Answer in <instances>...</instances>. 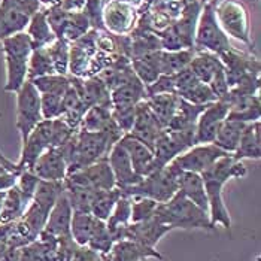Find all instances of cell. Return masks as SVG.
I'll return each mask as SVG.
<instances>
[{
  "mask_svg": "<svg viewBox=\"0 0 261 261\" xmlns=\"http://www.w3.org/2000/svg\"><path fill=\"white\" fill-rule=\"evenodd\" d=\"M145 100L148 103L151 112L155 115V118L163 125V128H166L178 109L181 97L175 93H166V94H157V96L148 97Z\"/></svg>",
  "mask_w": 261,
  "mask_h": 261,
  "instance_id": "obj_28",
  "label": "cell"
},
{
  "mask_svg": "<svg viewBox=\"0 0 261 261\" xmlns=\"http://www.w3.org/2000/svg\"><path fill=\"white\" fill-rule=\"evenodd\" d=\"M204 108H206V105H193L190 101L181 99L173 118L170 120L169 125L166 128L167 130H173V132L196 130L197 120H199L201 112L204 111Z\"/></svg>",
  "mask_w": 261,
  "mask_h": 261,
  "instance_id": "obj_26",
  "label": "cell"
},
{
  "mask_svg": "<svg viewBox=\"0 0 261 261\" xmlns=\"http://www.w3.org/2000/svg\"><path fill=\"white\" fill-rule=\"evenodd\" d=\"M101 20L106 32L117 36L130 35L139 20V9L124 2L106 0L101 12Z\"/></svg>",
  "mask_w": 261,
  "mask_h": 261,
  "instance_id": "obj_9",
  "label": "cell"
},
{
  "mask_svg": "<svg viewBox=\"0 0 261 261\" xmlns=\"http://www.w3.org/2000/svg\"><path fill=\"white\" fill-rule=\"evenodd\" d=\"M111 111H112V108H106V106L88 108L84 118L81 121L80 128L87 130V132H105V130H108L114 124Z\"/></svg>",
  "mask_w": 261,
  "mask_h": 261,
  "instance_id": "obj_34",
  "label": "cell"
},
{
  "mask_svg": "<svg viewBox=\"0 0 261 261\" xmlns=\"http://www.w3.org/2000/svg\"><path fill=\"white\" fill-rule=\"evenodd\" d=\"M61 100L57 94H40V111L43 120H54L61 115Z\"/></svg>",
  "mask_w": 261,
  "mask_h": 261,
  "instance_id": "obj_47",
  "label": "cell"
},
{
  "mask_svg": "<svg viewBox=\"0 0 261 261\" xmlns=\"http://www.w3.org/2000/svg\"><path fill=\"white\" fill-rule=\"evenodd\" d=\"M39 178H38V175L33 172V170H22L20 175H18V178H17V187H18V190L21 191V194L27 199L29 201H32L33 199V194H35V191H36V187H38V184H39Z\"/></svg>",
  "mask_w": 261,
  "mask_h": 261,
  "instance_id": "obj_48",
  "label": "cell"
},
{
  "mask_svg": "<svg viewBox=\"0 0 261 261\" xmlns=\"http://www.w3.org/2000/svg\"><path fill=\"white\" fill-rule=\"evenodd\" d=\"M245 125L246 124L241 122V121L225 120L221 124V127H220V130H218V133H217L212 143L227 154H234L238 146H239Z\"/></svg>",
  "mask_w": 261,
  "mask_h": 261,
  "instance_id": "obj_30",
  "label": "cell"
},
{
  "mask_svg": "<svg viewBox=\"0 0 261 261\" xmlns=\"http://www.w3.org/2000/svg\"><path fill=\"white\" fill-rule=\"evenodd\" d=\"M114 243H115V239H114L112 233L109 231V228L106 227V222L101 221V220H97L87 246L91 248L93 251L99 252L101 255V258L105 260V257L112 249Z\"/></svg>",
  "mask_w": 261,
  "mask_h": 261,
  "instance_id": "obj_39",
  "label": "cell"
},
{
  "mask_svg": "<svg viewBox=\"0 0 261 261\" xmlns=\"http://www.w3.org/2000/svg\"><path fill=\"white\" fill-rule=\"evenodd\" d=\"M6 63V84L5 91L6 93H17L24 82L27 81V64L29 59L24 57H14V56H5Z\"/></svg>",
  "mask_w": 261,
  "mask_h": 261,
  "instance_id": "obj_32",
  "label": "cell"
},
{
  "mask_svg": "<svg viewBox=\"0 0 261 261\" xmlns=\"http://www.w3.org/2000/svg\"><path fill=\"white\" fill-rule=\"evenodd\" d=\"M221 59L224 69H225V76L228 87L231 88L242 76L251 72H260V61L252 56H246L243 53L236 51L234 48L225 51L218 56Z\"/></svg>",
  "mask_w": 261,
  "mask_h": 261,
  "instance_id": "obj_16",
  "label": "cell"
},
{
  "mask_svg": "<svg viewBox=\"0 0 261 261\" xmlns=\"http://www.w3.org/2000/svg\"><path fill=\"white\" fill-rule=\"evenodd\" d=\"M230 106L228 101L220 99L206 105L196 124V145L212 143L221 124L227 120Z\"/></svg>",
  "mask_w": 261,
  "mask_h": 261,
  "instance_id": "obj_11",
  "label": "cell"
},
{
  "mask_svg": "<svg viewBox=\"0 0 261 261\" xmlns=\"http://www.w3.org/2000/svg\"><path fill=\"white\" fill-rule=\"evenodd\" d=\"M45 14H46L48 24H49L51 30L54 32L56 38L61 39L63 38L64 27L67 24V18H69V11L63 9L60 5H54V6L46 8L45 9Z\"/></svg>",
  "mask_w": 261,
  "mask_h": 261,
  "instance_id": "obj_46",
  "label": "cell"
},
{
  "mask_svg": "<svg viewBox=\"0 0 261 261\" xmlns=\"http://www.w3.org/2000/svg\"><path fill=\"white\" fill-rule=\"evenodd\" d=\"M120 143L125 148V151L132 160L133 170L141 176H146L151 172V167L154 163L152 149L149 146H146L143 142L133 138L130 133H125L120 139Z\"/></svg>",
  "mask_w": 261,
  "mask_h": 261,
  "instance_id": "obj_21",
  "label": "cell"
},
{
  "mask_svg": "<svg viewBox=\"0 0 261 261\" xmlns=\"http://www.w3.org/2000/svg\"><path fill=\"white\" fill-rule=\"evenodd\" d=\"M163 125L159 120L155 118V115L151 112L149 106L146 100L139 101L136 105V111H135V122L132 130L128 132L133 138H136L138 141L143 142L146 146H149L151 149L154 148V143L157 141V138L160 136L163 132Z\"/></svg>",
  "mask_w": 261,
  "mask_h": 261,
  "instance_id": "obj_13",
  "label": "cell"
},
{
  "mask_svg": "<svg viewBox=\"0 0 261 261\" xmlns=\"http://www.w3.org/2000/svg\"><path fill=\"white\" fill-rule=\"evenodd\" d=\"M49 59L53 61L54 70L59 75L69 73V43L63 39H56L48 46H45Z\"/></svg>",
  "mask_w": 261,
  "mask_h": 261,
  "instance_id": "obj_43",
  "label": "cell"
},
{
  "mask_svg": "<svg viewBox=\"0 0 261 261\" xmlns=\"http://www.w3.org/2000/svg\"><path fill=\"white\" fill-rule=\"evenodd\" d=\"M70 261H103V258H101V255L99 252L93 251L91 248L78 245Z\"/></svg>",
  "mask_w": 261,
  "mask_h": 261,
  "instance_id": "obj_51",
  "label": "cell"
},
{
  "mask_svg": "<svg viewBox=\"0 0 261 261\" xmlns=\"http://www.w3.org/2000/svg\"><path fill=\"white\" fill-rule=\"evenodd\" d=\"M118 2H124V3L133 5V6H136V8H139L142 3H143V0H118Z\"/></svg>",
  "mask_w": 261,
  "mask_h": 261,
  "instance_id": "obj_53",
  "label": "cell"
},
{
  "mask_svg": "<svg viewBox=\"0 0 261 261\" xmlns=\"http://www.w3.org/2000/svg\"><path fill=\"white\" fill-rule=\"evenodd\" d=\"M215 2L209 0L201 8L196 33H194V51H206L220 56L222 53L231 49V43L228 36L222 32L217 17H215Z\"/></svg>",
  "mask_w": 261,
  "mask_h": 261,
  "instance_id": "obj_5",
  "label": "cell"
},
{
  "mask_svg": "<svg viewBox=\"0 0 261 261\" xmlns=\"http://www.w3.org/2000/svg\"><path fill=\"white\" fill-rule=\"evenodd\" d=\"M24 32L27 33V36L32 40L33 49L45 48V46H48L49 43H53L54 40L57 39L54 32L51 30V27L48 24L45 9H40L35 15L30 17L29 24H27Z\"/></svg>",
  "mask_w": 261,
  "mask_h": 261,
  "instance_id": "obj_25",
  "label": "cell"
},
{
  "mask_svg": "<svg viewBox=\"0 0 261 261\" xmlns=\"http://www.w3.org/2000/svg\"><path fill=\"white\" fill-rule=\"evenodd\" d=\"M30 82L35 85V88L39 91V94H57V96H64L67 88L70 87V80L67 75H45L35 80H30Z\"/></svg>",
  "mask_w": 261,
  "mask_h": 261,
  "instance_id": "obj_38",
  "label": "cell"
},
{
  "mask_svg": "<svg viewBox=\"0 0 261 261\" xmlns=\"http://www.w3.org/2000/svg\"><path fill=\"white\" fill-rule=\"evenodd\" d=\"M179 97L184 100L190 101L193 105H207V103H212V101L217 100L214 91L211 90V87L207 84H203V82H197L196 85H193L190 90L184 91L182 94H179Z\"/></svg>",
  "mask_w": 261,
  "mask_h": 261,
  "instance_id": "obj_45",
  "label": "cell"
},
{
  "mask_svg": "<svg viewBox=\"0 0 261 261\" xmlns=\"http://www.w3.org/2000/svg\"><path fill=\"white\" fill-rule=\"evenodd\" d=\"M121 196H122V193L117 187L112 190H108V191H97L94 201L91 204V215L96 217L97 220L106 221Z\"/></svg>",
  "mask_w": 261,
  "mask_h": 261,
  "instance_id": "obj_37",
  "label": "cell"
},
{
  "mask_svg": "<svg viewBox=\"0 0 261 261\" xmlns=\"http://www.w3.org/2000/svg\"><path fill=\"white\" fill-rule=\"evenodd\" d=\"M53 73H56V70L46 49L45 48L33 49L29 59V64H27V81L45 76V75H53Z\"/></svg>",
  "mask_w": 261,
  "mask_h": 261,
  "instance_id": "obj_40",
  "label": "cell"
},
{
  "mask_svg": "<svg viewBox=\"0 0 261 261\" xmlns=\"http://www.w3.org/2000/svg\"><path fill=\"white\" fill-rule=\"evenodd\" d=\"M0 6L21 12L27 17H32L38 11H40L42 3L40 0H0Z\"/></svg>",
  "mask_w": 261,
  "mask_h": 261,
  "instance_id": "obj_50",
  "label": "cell"
},
{
  "mask_svg": "<svg viewBox=\"0 0 261 261\" xmlns=\"http://www.w3.org/2000/svg\"><path fill=\"white\" fill-rule=\"evenodd\" d=\"M194 49H179V51H160V75H175L182 69L188 67L193 60Z\"/></svg>",
  "mask_w": 261,
  "mask_h": 261,
  "instance_id": "obj_33",
  "label": "cell"
},
{
  "mask_svg": "<svg viewBox=\"0 0 261 261\" xmlns=\"http://www.w3.org/2000/svg\"><path fill=\"white\" fill-rule=\"evenodd\" d=\"M224 155H227V152H224L214 143H199L175 157L169 164L175 166L181 172H193L201 175L207 167H211Z\"/></svg>",
  "mask_w": 261,
  "mask_h": 261,
  "instance_id": "obj_10",
  "label": "cell"
},
{
  "mask_svg": "<svg viewBox=\"0 0 261 261\" xmlns=\"http://www.w3.org/2000/svg\"><path fill=\"white\" fill-rule=\"evenodd\" d=\"M30 17L0 6V40L6 39L15 33L24 32Z\"/></svg>",
  "mask_w": 261,
  "mask_h": 261,
  "instance_id": "obj_36",
  "label": "cell"
},
{
  "mask_svg": "<svg viewBox=\"0 0 261 261\" xmlns=\"http://www.w3.org/2000/svg\"><path fill=\"white\" fill-rule=\"evenodd\" d=\"M2 173H6V170H5V167L0 164V175H2Z\"/></svg>",
  "mask_w": 261,
  "mask_h": 261,
  "instance_id": "obj_55",
  "label": "cell"
},
{
  "mask_svg": "<svg viewBox=\"0 0 261 261\" xmlns=\"http://www.w3.org/2000/svg\"><path fill=\"white\" fill-rule=\"evenodd\" d=\"M261 124L260 121H254L245 125L241 136L239 146L233 157L236 160H260L261 159Z\"/></svg>",
  "mask_w": 261,
  "mask_h": 261,
  "instance_id": "obj_23",
  "label": "cell"
},
{
  "mask_svg": "<svg viewBox=\"0 0 261 261\" xmlns=\"http://www.w3.org/2000/svg\"><path fill=\"white\" fill-rule=\"evenodd\" d=\"M181 170L172 164H167L163 169H157L135 185L120 190L124 196L128 197H146L157 203H167L179 190L178 176Z\"/></svg>",
  "mask_w": 261,
  "mask_h": 261,
  "instance_id": "obj_4",
  "label": "cell"
},
{
  "mask_svg": "<svg viewBox=\"0 0 261 261\" xmlns=\"http://www.w3.org/2000/svg\"><path fill=\"white\" fill-rule=\"evenodd\" d=\"M21 145V157L17 164L24 170H33L40 154L51 148V120L40 121Z\"/></svg>",
  "mask_w": 261,
  "mask_h": 261,
  "instance_id": "obj_12",
  "label": "cell"
},
{
  "mask_svg": "<svg viewBox=\"0 0 261 261\" xmlns=\"http://www.w3.org/2000/svg\"><path fill=\"white\" fill-rule=\"evenodd\" d=\"M160 51H154L130 60L135 75L145 87L160 76Z\"/></svg>",
  "mask_w": 261,
  "mask_h": 261,
  "instance_id": "obj_31",
  "label": "cell"
},
{
  "mask_svg": "<svg viewBox=\"0 0 261 261\" xmlns=\"http://www.w3.org/2000/svg\"><path fill=\"white\" fill-rule=\"evenodd\" d=\"M224 100L228 101L230 111L227 120H234L249 124L260 121V94L257 96H227Z\"/></svg>",
  "mask_w": 261,
  "mask_h": 261,
  "instance_id": "obj_22",
  "label": "cell"
},
{
  "mask_svg": "<svg viewBox=\"0 0 261 261\" xmlns=\"http://www.w3.org/2000/svg\"><path fill=\"white\" fill-rule=\"evenodd\" d=\"M73 209L69 201V197L66 191L57 199L54 207L49 212V217L46 220V224L42 231H45L49 236L54 238H63V236H70V221H72Z\"/></svg>",
  "mask_w": 261,
  "mask_h": 261,
  "instance_id": "obj_19",
  "label": "cell"
},
{
  "mask_svg": "<svg viewBox=\"0 0 261 261\" xmlns=\"http://www.w3.org/2000/svg\"><path fill=\"white\" fill-rule=\"evenodd\" d=\"M170 231H172V228L169 225L163 224L155 217H152L145 221L130 222L127 227H124L122 238L128 239V241L138 242L148 248H155V245L160 242L161 238Z\"/></svg>",
  "mask_w": 261,
  "mask_h": 261,
  "instance_id": "obj_14",
  "label": "cell"
},
{
  "mask_svg": "<svg viewBox=\"0 0 261 261\" xmlns=\"http://www.w3.org/2000/svg\"><path fill=\"white\" fill-rule=\"evenodd\" d=\"M29 204H30V201L21 194L17 185L6 190L3 206L0 211V224H12L17 220H20L21 215L25 212Z\"/></svg>",
  "mask_w": 261,
  "mask_h": 261,
  "instance_id": "obj_29",
  "label": "cell"
},
{
  "mask_svg": "<svg viewBox=\"0 0 261 261\" xmlns=\"http://www.w3.org/2000/svg\"><path fill=\"white\" fill-rule=\"evenodd\" d=\"M15 184H17V176L15 175H12L9 172L0 175V191H6V190L12 188Z\"/></svg>",
  "mask_w": 261,
  "mask_h": 261,
  "instance_id": "obj_52",
  "label": "cell"
},
{
  "mask_svg": "<svg viewBox=\"0 0 261 261\" xmlns=\"http://www.w3.org/2000/svg\"><path fill=\"white\" fill-rule=\"evenodd\" d=\"M188 66L196 75V78L203 84H209L214 75L224 67L221 59L217 54L206 53V51L194 53L193 60L190 61Z\"/></svg>",
  "mask_w": 261,
  "mask_h": 261,
  "instance_id": "obj_27",
  "label": "cell"
},
{
  "mask_svg": "<svg viewBox=\"0 0 261 261\" xmlns=\"http://www.w3.org/2000/svg\"><path fill=\"white\" fill-rule=\"evenodd\" d=\"M64 190H99L108 191L117 187L108 159L96 161L81 170L69 173L63 181Z\"/></svg>",
  "mask_w": 261,
  "mask_h": 261,
  "instance_id": "obj_7",
  "label": "cell"
},
{
  "mask_svg": "<svg viewBox=\"0 0 261 261\" xmlns=\"http://www.w3.org/2000/svg\"><path fill=\"white\" fill-rule=\"evenodd\" d=\"M154 217L169 225L172 230H215L209 218V212L203 211L190 199H187L179 190L167 203H160L157 206Z\"/></svg>",
  "mask_w": 261,
  "mask_h": 261,
  "instance_id": "obj_3",
  "label": "cell"
},
{
  "mask_svg": "<svg viewBox=\"0 0 261 261\" xmlns=\"http://www.w3.org/2000/svg\"><path fill=\"white\" fill-rule=\"evenodd\" d=\"M124 136V132L114 124L105 132H87L80 128L75 135L73 152L67 164V175L81 170L96 161L108 159L112 146Z\"/></svg>",
  "mask_w": 261,
  "mask_h": 261,
  "instance_id": "obj_2",
  "label": "cell"
},
{
  "mask_svg": "<svg viewBox=\"0 0 261 261\" xmlns=\"http://www.w3.org/2000/svg\"><path fill=\"white\" fill-rule=\"evenodd\" d=\"M91 30V24L87 17V14L84 11H75V12H69V18L67 24L64 27L63 32V38L67 43L73 42V40L80 39L81 36H84L87 32Z\"/></svg>",
  "mask_w": 261,
  "mask_h": 261,
  "instance_id": "obj_41",
  "label": "cell"
},
{
  "mask_svg": "<svg viewBox=\"0 0 261 261\" xmlns=\"http://www.w3.org/2000/svg\"><path fill=\"white\" fill-rule=\"evenodd\" d=\"M145 91H146V99L157 96V94H166V93H175L176 94L173 75H160L152 84L145 87Z\"/></svg>",
  "mask_w": 261,
  "mask_h": 261,
  "instance_id": "obj_49",
  "label": "cell"
},
{
  "mask_svg": "<svg viewBox=\"0 0 261 261\" xmlns=\"http://www.w3.org/2000/svg\"><path fill=\"white\" fill-rule=\"evenodd\" d=\"M130 218H132V197L122 194L118 201L115 203L109 218L105 222H106V227L109 228V231L114 233L121 227L128 225Z\"/></svg>",
  "mask_w": 261,
  "mask_h": 261,
  "instance_id": "obj_42",
  "label": "cell"
},
{
  "mask_svg": "<svg viewBox=\"0 0 261 261\" xmlns=\"http://www.w3.org/2000/svg\"><path fill=\"white\" fill-rule=\"evenodd\" d=\"M145 99H146L145 85L138 80L136 75H133L130 80L125 81L120 87H117L111 91L112 111H115V112L135 111L136 105Z\"/></svg>",
  "mask_w": 261,
  "mask_h": 261,
  "instance_id": "obj_15",
  "label": "cell"
},
{
  "mask_svg": "<svg viewBox=\"0 0 261 261\" xmlns=\"http://www.w3.org/2000/svg\"><path fill=\"white\" fill-rule=\"evenodd\" d=\"M33 172L42 181L60 182L67 176V164L59 148H48L39 155Z\"/></svg>",
  "mask_w": 261,
  "mask_h": 261,
  "instance_id": "obj_18",
  "label": "cell"
},
{
  "mask_svg": "<svg viewBox=\"0 0 261 261\" xmlns=\"http://www.w3.org/2000/svg\"><path fill=\"white\" fill-rule=\"evenodd\" d=\"M97 218L91 214L85 212H73L72 221H70V236L80 246H87V243L91 238V233L94 230Z\"/></svg>",
  "mask_w": 261,
  "mask_h": 261,
  "instance_id": "obj_35",
  "label": "cell"
},
{
  "mask_svg": "<svg viewBox=\"0 0 261 261\" xmlns=\"http://www.w3.org/2000/svg\"><path fill=\"white\" fill-rule=\"evenodd\" d=\"M178 185L179 191L184 193L187 199L197 204L200 209L209 212V203L207 196L204 190V182L200 173H193V172H181L178 176Z\"/></svg>",
  "mask_w": 261,
  "mask_h": 261,
  "instance_id": "obj_24",
  "label": "cell"
},
{
  "mask_svg": "<svg viewBox=\"0 0 261 261\" xmlns=\"http://www.w3.org/2000/svg\"><path fill=\"white\" fill-rule=\"evenodd\" d=\"M108 163L112 169L117 188H120V190L125 188V187H130V185H135L143 178L133 170L132 160L128 157L125 148L120 143V141L112 146V149L108 155Z\"/></svg>",
  "mask_w": 261,
  "mask_h": 261,
  "instance_id": "obj_17",
  "label": "cell"
},
{
  "mask_svg": "<svg viewBox=\"0 0 261 261\" xmlns=\"http://www.w3.org/2000/svg\"><path fill=\"white\" fill-rule=\"evenodd\" d=\"M5 194H6V191H0V211H2V206H3V200H5Z\"/></svg>",
  "mask_w": 261,
  "mask_h": 261,
  "instance_id": "obj_54",
  "label": "cell"
},
{
  "mask_svg": "<svg viewBox=\"0 0 261 261\" xmlns=\"http://www.w3.org/2000/svg\"><path fill=\"white\" fill-rule=\"evenodd\" d=\"M160 203H157L152 199H146V197H132V218L130 222H141L152 218L157 206Z\"/></svg>",
  "mask_w": 261,
  "mask_h": 261,
  "instance_id": "obj_44",
  "label": "cell"
},
{
  "mask_svg": "<svg viewBox=\"0 0 261 261\" xmlns=\"http://www.w3.org/2000/svg\"><path fill=\"white\" fill-rule=\"evenodd\" d=\"M148 258L164 260V257L155 248H148L138 242L122 239L114 243L112 249L103 261H145Z\"/></svg>",
  "mask_w": 261,
  "mask_h": 261,
  "instance_id": "obj_20",
  "label": "cell"
},
{
  "mask_svg": "<svg viewBox=\"0 0 261 261\" xmlns=\"http://www.w3.org/2000/svg\"><path fill=\"white\" fill-rule=\"evenodd\" d=\"M215 17L222 29V32L245 43L252 49V36H251V20L246 6L239 0H221L215 5Z\"/></svg>",
  "mask_w": 261,
  "mask_h": 261,
  "instance_id": "obj_6",
  "label": "cell"
},
{
  "mask_svg": "<svg viewBox=\"0 0 261 261\" xmlns=\"http://www.w3.org/2000/svg\"><path fill=\"white\" fill-rule=\"evenodd\" d=\"M17 94V130L20 132L21 143H24L33 128L43 120L40 111V94L30 81L15 93Z\"/></svg>",
  "mask_w": 261,
  "mask_h": 261,
  "instance_id": "obj_8",
  "label": "cell"
},
{
  "mask_svg": "<svg viewBox=\"0 0 261 261\" xmlns=\"http://www.w3.org/2000/svg\"><path fill=\"white\" fill-rule=\"evenodd\" d=\"M248 170L243 161L236 160L233 154H227L215 161L211 167H207L201 178L204 182V190L209 203V218L214 227L217 224L222 225L227 230H231V218L228 209L224 203L222 188L230 179H241L246 176Z\"/></svg>",
  "mask_w": 261,
  "mask_h": 261,
  "instance_id": "obj_1",
  "label": "cell"
},
{
  "mask_svg": "<svg viewBox=\"0 0 261 261\" xmlns=\"http://www.w3.org/2000/svg\"><path fill=\"white\" fill-rule=\"evenodd\" d=\"M257 261H260V255H258V257H257Z\"/></svg>",
  "mask_w": 261,
  "mask_h": 261,
  "instance_id": "obj_56",
  "label": "cell"
}]
</instances>
